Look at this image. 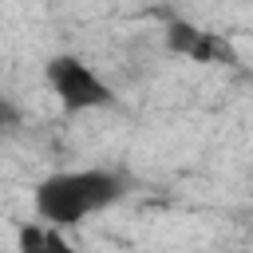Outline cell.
Returning <instances> with one entry per match:
<instances>
[{"instance_id":"277c9868","label":"cell","mask_w":253,"mask_h":253,"mask_svg":"<svg viewBox=\"0 0 253 253\" xmlns=\"http://www.w3.org/2000/svg\"><path fill=\"white\" fill-rule=\"evenodd\" d=\"M190 63H206V67H233V63H237V47H233L225 36H217V32H202V40H198V47H194Z\"/></svg>"},{"instance_id":"7a4b0ae2","label":"cell","mask_w":253,"mask_h":253,"mask_svg":"<svg viewBox=\"0 0 253 253\" xmlns=\"http://www.w3.org/2000/svg\"><path fill=\"white\" fill-rule=\"evenodd\" d=\"M43 79L51 87V95L59 99V107L67 115H83V111H103L115 107V87L79 55H51L43 63Z\"/></svg>"},{"instance_id":"6da1fadb","label":"cell","mask_w":253,"mask_h":253,"mask_svg":"<svg viewBox=\"0 0 253 253\" xmlns=\"http://www.w3.org/2000/svg\"><path fill=\"white\" fill-rule=\"evenodd\" d=\"M123 198H126V178L119 170H103V166H95V170H55L32 190L36 213L51 225H63V229L87 221L91 213L111 210Z\"/></svg>"},{"instance_id":"5b68a950","label":"cell","mask_w":253,"mask_h":253,"mask_svg":"<svg viewBox=\"0 0 253 253\" xmlns=\"http://www.w3.org/2000/svg\"><path fill=\"white\" fill-rule=\"evenodd\" d=\"M202 32H206V28H198V24H190V20H170L166 32H162L166 51L178 55V59H190L194 47H198V40H202Z\"/></svg>"},{"instance_id":"52a82bcc","label":"cell","mask_w":253,"mask_h":253,"mask_svg":"<svg viewBox=\"0 0 253 253\" xmlns=\"http://www.w3.org/2000/svg\"><path fill=\"white\" fill-rule=\"evenodd\" d=\"M241 4H253V0H241Z\"/></svg>"},{"instance_id":"3957f363","label":"cell","mask_w":253,"mask_h":253,"mask_svg":"<svg viewBox=\"0 0 253 253\" xmlns=\"http://www.w3.org/2000/svg\"><path fill=\"white\" fill-rule=\"evenodd\" d=\"M16 249L20 253H71V241L63 237V225H51V221H24L16 229Z\"/></svg>"},{"instance_id":"8992f818","label":"cell","mask_w":253,"mask_h":253,"mask_svg":"<svg viewBox=\"0 0 253 253\" xmlns=\"http://www.w3.org/2000/svg\"><path fill=\"white\" fill-rule=\"evenodd\" d=\"M16 126H20V107L8 95H0V130H16Z\"/></svg>"}]
</instances>
